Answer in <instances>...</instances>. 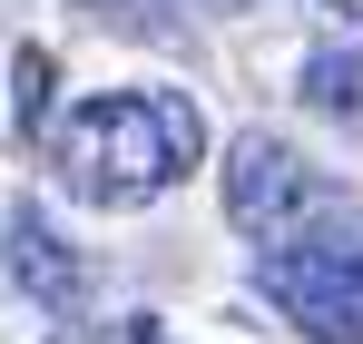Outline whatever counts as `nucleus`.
Wrapping results in <instances>:
<instances>
[{
  "instance_id": "f257e3e1",
  "label": "nucleus",
  "mask_w": 363,
  "mask_h": 344,
  "mask_svg": "<svg viewBox=\"0 0 363 344\" xmlns=\"http://www.w3.org/2000/svg\"><path fill=\"white\" fill-rule=\"evenodd\" d=\"M206 158V118L186 89H108V99H89V109L60 118V138H50V168L79 207H147V197H167L186 168Z\"/></svg>"
},
{
  "instance_id": "f03ea898",
  "label": "nucleus",
  "mask_w": 363,
  "mask_h": 344,
  "mask_svg": "<svg viewBox=\"0 0 363 344\" xmlns=\"http://www.w3.org/2000/svg\"><path fill=\"white\" fill-rule=\"evenodd\" d=\"M255 295L314 344H363V207L344 187L255 246Z\"/></svg>"
},
{
  "instance_id": "7ed1b4c3",
  "label": "nucleus",
  "mask_w": 363,
  "mask_h": 344,
  "mask_svg": "<svg viewBox=\"0 0 363 344\" xmlns=\"http://www.w3.org/2000/svg\"><path fill=\"white\" fill-rule=\"evenodd\" d=\"M324 197H334V177H314L295 148H285V138L245 128L236 148H226V217H236L255 246H265V236H285L295 217H314Z\"/></svg>"
},
{
  "instance_id": "20e7f679",
  "label": "nucleus",
  "mask_w": 363,
  "mask_h": 344,
  "mask_svg": "<svg viewBox=\"0 0 363 344\" xmlns=\"http://www.w3.org/2000/svg\"><path fill=\"white\" fill-rule=\"evenodd\" d=\"M10 286L40 295L50 315H69V305L89 295V266L69 256V236L50 227V217H30V207H20V217H10Z\"/></svg>"
},
{
  "instance_id": "39448f33",
  "label": "nucleus",
  "mask_w": 363,
  "mask_h": 344,
  "mask_svg": "<svg viewBox=\"0 0 363 344\" xmlns=\"http://www.w3.org/2000/svg\"><path fill=\"white\" fill-rule=\"evenodd\" d=\"M304 99L334 128H363V50H314L304 59Z\"/></svg>"
},
{
  "instance_id": "423d86ee",
  "label": "nucleus",
  "mask_w": 363,
  "mask_h": 344,
  "mask_svg": "<svg viewBox=\"0 0 363 344\" xmlns=\"http://www.w3.org/2000/svg\"><path fill=\"white\" fill-rule=\"evenodd\" d=\"M40 118H50V59L30 50L20 59V128H40Z\"/></svg>"
},
{
  "instance_id": "0eeeda50",
  "label": "nucleus",
  "mask_w": 363,
  "mask_h": 344,
  "mask_svg": "<svg viewBox=\"0 0 363 344\" xmlns=\"http://www.w3.org/2000/svg\"><path fill=\"white\" fill-rule=\"evenodd\" d=\"M324 10H344V20H363V0H324Z\"/></svg>"
},
{
  "instance_id": "6e6552de",
  "label": "nucleus",
  "mask_w": 363,
  "mask_h": 344,
  "mask_svg": "<svg viewBox=\"0 0 363 344\" xmlns=\"http://www.w3.org/2000/svg\"><path fill=\"white\" fill-rule=\"evenodd\" d=\"M226 10H255V0H226Z\"/></svg>"
}]
</instances>
